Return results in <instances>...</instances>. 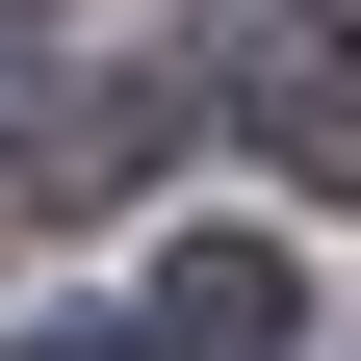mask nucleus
Returning <instances> with one entry per match:
<instances>
[{
  "label": "nucleus",
  "instance_id": "nucleus-1",
  "mask_svg": "<svg viewBox=\"0 0 361 361\" xmlns=\"http://www.w3.org/2000/svg\"><path fill=\"white\" fill-rule=\"evenodd\" d=\"M129 361H310V258H284V233H155Z\"/></svg>",
  "mask_w": 361,
  "mask_h": 361
},
{
  "label": "nucleus",
  "instance_id": "nucleus-2",
  "mask_svg": "<svg viewBox=\"0 0 361 361\" xmlns=\"http://www.w3.org/2000/svg\"><path fill=\"white\" fill-rule=\"evenodd\" d=\"M233 129L310 180V207H361V26H310V0H284V26H233Z\"/></svg>",
  "mask_w": 361,
  "mask_h": 361
},
{
  "label": "nucleus",
  "instance_id": "nucleus-3",
  "mask_svg": "<svg viewBox=\"0 0 361 361\" xmlns=\"http://www.w3.org/2000/svg\"><path fill=\"white\" fill-rule=\"evenodd\" d=\"M155 155H180V78H155V52H52L26 180H52V207H104V180H155Z\"/></svg>",
  "mask_w": 361,
  "mask_h": 361
}]
</instances>
